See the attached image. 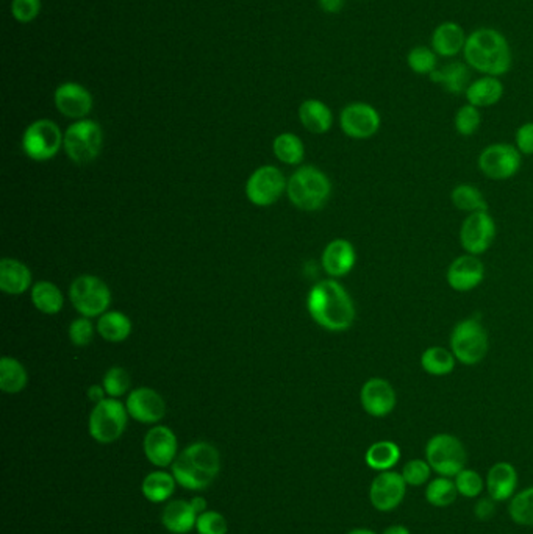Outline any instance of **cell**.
I'll list each match as a JSON object with an SVG mask.
<instances>
[{"instance_id": "1f68e13d", "label": "cell", "mask_w": 533, "mask_h": 534, "mask_svg": "<svg viewBox=\"0 0 533 534\" xmlns=\"http://www.w3.org/2000/svg\"><path fill=\"white\" fill-rule=\"evenodd\" d=\"M455 362H457V358L453 356V352L447 351L440 345L428 347V349L422 352V369L428 375H434V377H444V375L451 374L455 369Z\"/></svg>"}, {"instance_id": "c3c4849f", "label": "cell", "mask_w": 533, "mask_h": 534, "mask_svg": "<svg viewBox=\"0 0 533 534\" xmlns=\"http://www.w3.org/2000/svg\"><path fill=\"white\" fill-rule=\"evenodd\" d=\"M515 146L521 155H533V123H522L516 130Z\"/></svg>"}, {"instance_id": "d6986e66", "label": "cell", "mask_w": 533, "mask_h": 534, "mask_svg": "<svg viewBox=\"0 0 533 534\" xmlns=\"http://www.w3.org/2000/svg\"><path fill=\"white\" fill-rule=\"evenodd\" d=\"M55 105L63 116L83 119L93 110V96L79 83H63L56 88Z\"/></svg>"}, {"instance_id": "d590c367", "label": "cell", "mask_w": 533, "mask_h": 534, "mask_svg": "<svg viewBox=\"0 0 533 534\" xmlns=\"http://www.w3.org/2000/svg\"><path fill=\"white\" fill-rule=\"evenodd\" d=\"M457 497H459V491L453 479L438 475L436 479L428 481L426 487V500L428 504L436 508H446L451 506Z\"/></svg>"}, {"instance_id": "f35d334b", "label": "cell", "mask_w": 533, "mask_h": 534, "mask_svg": "<svg viewBox=\"0 0 533 534\" xmlns=\"http://www.w3.org/2000/svg\"><path fill=\"white\" fill-rule=\"evenodd\" d=\"M510 517L522 527H533V486L516 492L509 504Z\"/></svg>"}, {"instance_id": "6da1fadb", "label": "cell", "mask_w": 533, "mask_h": 534, "mask_svg": "<svg viewBox=\"0 0 533 534\" xmlns=\"http://www.w3.org/2000/svg\"><path fill=\"white\" fill-rule=\"evenodd\" d=\"M463 58L466 64L478 74L499 79L507 74L513 64L509 39L503 31L491 27H482L468 35Z\"/></svg>"}, {"instance_id": "4316f807", "label": "cell", "mask_w": 533, "mask_h": 534, "mask_svg": "<svg viewBox=\"0 0 533 534\" xmlns=\"http://www.w3.org/2000/svg\"><path fill=\"white\" fill-rule=\"evenodd\" d=\"M299 119L305 129L317 135L327 133L334 123V114L329 106L317 98L305 100L304 104L300 105Z\"/></svg>"}, {"instance_id": "30bf717a", "label": "cell", "mask_w": 533, "mask_h": 534, "mask_svg": "<svg viewBox=\"0 0 533 534\" xmlns=\"http://www.w3.org/2000/svg\"><path fill=\"white\" fill-rule=\"evenodd\" d=\"M521 167V152L516 146L497 142L478 155V169L491 180H509Z\"/></svg>"}, {"instance_id": "4fadbf2b", "label": "cell", "mask_w": 533, "mask_h": 534, "mask_svg": "<svg viewBox=\"0 0 533 534\" xmlns=\"http://www.w3.org/2000/svg\"><path fill=\"white\" fill-rule=\"evenodd\" d=\"M342 130L354 140H368L377 133L382 125V117L372 105L355 102L344 106L340 114Z\"/></svg>"}, {"instance_id": "db71d44e", "label": "cell", "mask_w": 533, "mask_h": 534, "mask_svg": "<svg viewBox=\"0 0 533 534\" xmlns=\"http://www.w3.org/2000/svg\"><path fill=\"white\" fill-rule=\"evenodd\" d=\"M382 534H411L410 533V530L407 527H403V525H391L388 529L384 530V533Z\"/></svg>"}, {"instance_id": "f6af8a7d", "label": "cell", "mask_w": 533, "mask_h": 534, "mask_svg": "<svg viewBox=\"0 0 533 534\" xmlns=\"http://www.w3.org/2000/svg\"><path fill=\"white\" fill-rule=\"evenodd\" d=\"M196 530L199 534H227V521L217 511H205L199 514Z\"/></svg>"}, {"instance_id": "e575fe53", "label": "cell", "mask_w": 533, "mask_h": 534, "mask_svg": "<svg viewBox=\"0 0 533 534\" xmlns=\"http://www.w3.org/2000/svg\"><path fill=\"white\" fill-rule=\"evenodd\" d=\"M33 305L44 314H56L62 311L63 294L54 283L38 282L31 289Z\"/></svg>"}, {"instance_id": "7bdbcfd3", "label": "cell", "mask_w": 533, "mask_h": 534, "mask_svg": "<svg viewBox=\"0 0 533 534\" xmlns=\"http://www.w3.org/2000/svg\"><path fill=\"white\" fill-rule=\"evenodd\" d=\"M432 467L428 464L427 460H410L405 466L402 467L403 479L407 486L411 487H419V486L427 485L430 481V475H432Z\"/></svg>"}, {"instance_id": "b9f144b4", "label": "cell", "mask_w": 533, "mask_h": 534, "mask_svg": "<svg viewBox=\"0 0 533 534\" xmlns=\"http://www.w3.org/2000/svg\"><path fill=\"white\" fill-rule=\"evenodd\" d=\"M453 125H455V130L461 136L474 135L480 129V125H482V113H480V108L471 104L460 106L459 111L455 113Z\"/></svg>"}, {"instance_id": "3957f363", "label": "cell", "mask_w": 533, "mask_h": 534, "mask_svg": "<svg viewBox=\"0 0 533 534\" xmlns=\"http://www.w3.org/2000/svg\"><path fill=\"white\" fill-rule=\"evenodd\" d=\"M332 184L326 174L313 166L300 167L288 182V197L292 205L304 211L323 208L329 200Z\"/></svg>"}, {"instance_id": "f5cc1de1", "label": "cell", "mask_w": 533, "mask_h": 534, "mask_svg": "<svg viewBox=\"0 0 533 534\" xmlns=\"http://www.w3.org/2000/svg\"><path fill=\"white\" fill-rule=\"evenodd\" d=\"M192 508L194 511L198 513V514H202L207 511V502H205V498L202 497H194L191 500Z\"/></svg>"}, {"instance_id": "2e32d148", "label": "cell", "mask_w": 533, "mask_h": 534, "mask_svg": "<svg viewBox=\"0 0 533 534\" xmlns=\"http://www.w3.org/2000/svg\"><path fill=\"white\" fill-rule=\"evenodd\" d=\"M485 266L476 255H461L453 259L446 272L449 286L457 292H468L484 282Z\"/></svg>"}, {"instance_id": "7c38bea8", "label": "cell", "mask_w": 533, "mask_h": 534, "mask_svg": "<svg viewBox=\"0 0 533 534\" xmlns=\"http://www.w3.org/2000/svg\"><path fill=\"white\" fill-rule=\"evenodd\" d=\"M288 184L277 167L263 166L257 169L246 184V196L257 207H269L285 192Z\"/></svg>"}, {"instance_id": "cb8c5ba5", "label": "cell", "mask_w": 533, "mask_h": 534, "mask_svg": "<svg viewBox=\"0 0 533 534\" xmlns=\"http://www.w3.org/2000/svg\"><path fill=\"white\" fill-rule=\"evenodd\" d=\"M198 516V513L192 508L191 502L173 500L163 510V527L173 534L190 533L192 529H196Z\"/></svg>"}, {"instance_id": "7a4b0ae2", "label": "cell", "mask_w": 533, "mask_h": 534, "mask_svg": "<svg viewBox=\"0 0 533 534\" xmlns=\"http://www.w3.org/2000/svg\"><path fill=\"white\" fill-rule=\"evenodd\" d=\"M307 307L317 326L329 332H346L354 324V301L335 280L317 283L309 294Z\"/></svg>"}, {"instance_id": "8d00e7d4", "label": "cell", "mask_w": 533, "mask_h": 534, "mask_svg": "<svg viewBox=\"0 0 533 534\" xmlns=\"http://www.w3.org/2000/svg\"><path fill=\"white\" fill-rule=\"evenodd\" d=\"M451 200L455 208L470 213V215L478 213V211H488L486 199L480 190L472 184H459L457 188H453Z\"/></svg>"}, {"instance_id": "7dc6e473", "label": "cell", "mask_w": 533, "mask_h": 534, "mask_svg": "<svg viewBox=\"0 0 533 534\" xmlns=\"http://www.w3.org/2000/svg\"><path fill=\"white\" fill-rule=\"evenodd\" d=\"M41 10V0H13V16L19 22L27 24L37 18Z\"/></svg>"}, {"instance_id": "836d02e7", "label": "cell", "mask_w": 533, "mask_h": 534, "mask_svg": "<svg viewBox=\"0 0 533 534\" xmlns=\"http://www.w3.org/2000/svg\"><path fill=\"white\" fill-rule=\"evenodd\" d=\"M97 332L108 343H123L131 336V322L125 314L112 311L100 316Z\"/></svg>"}, {"instance_id": "4dcf8cb0", "label": "cell", "mask_w": 533, "mask_h": 534, "mask_svg": "<svg viewBox=\"0 0 533 534\" xmlns=\"http://www.w3.org/2000/svg\"><path fill=\"white\" fill-rule=\"evenodd\" d=\"M175 483L177 481H175L173 473L157 470V472L149 473L143 479L141 491H143L144 497L148 498L152 504H163L168 498L173 497L175 491Z\"/></svg>"}, {"instance_id": "ffe728a7", "label": "cell", "mask_w": 533, "mask_h": 534, "mask_svg": "<svg viewBox=\"0 0 533 534\" xmlns=\"http://www.w3.org/2000/svg\"><path fill=\"white\" fill-rule=\"evenodd\" d=\"M518 481L520 477L513 464H510L507 461L493 464L485 479L488 497L493 498L495 502L512 500L518 489Z\"/></svg>"}, {"instance_id": "e0dca14e", "label": "cell", "mask_w": 533, "mask_h": 534, "mask_svg": "<svg viewBox=\"0 0 533 534\" xmlns=\"http://www.w3.org/2000/svg\"><path fill=\"white\" fill-rule=\"evenodd\" d=\"M125 408L129 416L141 424H157L165 418L166 412L162 395L150 387H138L131 393Z\"/></svg>"}, {"instance_id": "74e56055", "label": "cell", "mask_w": 533, "mask_h": 534, "mask_svg": "<svg viewBox=\"0 0 533 534\" xmlns=\"http://www.w3.org/2000/svg\"><path fill=\"white\" fill-rule=\"evenodd\" d=\"M274 154L285 165H299L304 160V144L292 133H282L274 141Z\"/></svg>"}, {"instance_id": "ba28073f", "label": "cell", "mask_w": 533, "mask_h": 534, "mask_svg": "<svg viewBox=\"0 0 533 534\" xmlns=\"http://www.w3.org/2000/svg\"><path fill=\"white\" fill-rule=\"evenodd\" d=\"M69 297L83 318H96L106 313L112 301V294L106 282L94 275L75 278L69 289Z\"/></svg>"}, {"instance_id": "484cf974", "label": "cell", "mask_w": 533, "mask_h": 534, "mask_svg": "<svg viewBox=\"0 0 533 534\" xmlns=\"http://www.w3.org/2000/svg\"><path fill=\"white\" fill-rule=\"evenodd\" d=\"M31 283V272L18 259L0 261V289L10 295L24 294Z\"/></svg>"}, {"instance_id": "f907efd6", "label": "cell", "mask_w": 533, "mask_h": 534, "mask_svg": "<svg viewBox=\"0 0 533 534\" xmlns=\"http://www.w3.org/2000/svg\"><path fill=\"white\" fill-rule=\"evenodd\" d=\"M319 6L323 8V12L336 14V13L342 12L344 0H319Z\"/></svg>"}, {"instance_id": "9c48e42d", "label": "cell", "mask_w": 533, "mask_h": 534, "mask_svg": "<svg viewBox=\"0 0 533 534\" xmlns=\"http://www.w3.org/2000/svg\"><path fill=\"white\" fill-rule=\"evenodd\" d=\"M64 136L62 130L49 119H39L25 130L22 148L25 155L35 161H47L54 158L62 148Z\"/></svg>"}, {"instance_id": "d6a6232c", "label": "cell", "mask_w": 533, "mask_h": 534, "mask_svg": "<svg viewBox=\"0 0 533 534\" xmlns=\"http://www.w3.org/2000/svg\"><path fill=\"white\" fill-rule=\"evenodd\" d=\"M27 370L24 366L10 356L0 360V389L6 394H18L27 386Z\"/></svg>"}, {"instance_id": "bcb514c9", "label": "cell", "mask_w": 533, "mask_h": 534, "mask_svg": "<svg viewBox=\"0 0 533 534\" xmlns=\"http://www.w3.org/2000/svg\"><path fill=\"white\" fill-rule=\"evenodd\" d=\"M93 336V324L88 320V318L75 319L69 326V338H71V343L77 347H87L91 344Z\"/></svg>"}, {"instance_id": "11a10c76", "label": "cell", "mask_w": 533, "mask_h": 534, "mask_svg": "<svg viewBox=\"0 0 533 534\" xmlns=\"http://www.w3.org/2000/svg\"><path fill=\"white\" fill-rule=\"evenodd\" d=\"M348 534H377L376 531H372L369 529H355L352 531H349Z\"/></svg>"}, {"instance_id": "5b68a950", "label": "cell", "mask_w": 533, "mask_h": 534, "mask_svg": "<svg viewBox=\"0 0 533 534\" xmlns=\"http://www.w3.org/2000/svg\"><path fill=\"white\" fill-rule=\"evenodd\" d=\"M426 460L435 473L453 479L465 469L468 453L459 437L449 433H438L428 439Z\"/></svg>"}, {"instance_id": "681fc988", "label": "cell", "mask_w": 533, "mask_h": 534, "mask_svg": "<svg viewBox=\"0 0 533 534\" xmlns=\"http://www.w3.org/2000/svg\"><path fill=\"white\" fill-rule=\"evenodd\" d=\"M495 504L496 502L491 497L480 498L478 504H476V508H474L478 519H480V521H488L490 517H493V514H495Z\"/></svg>"}, {"instance_id": "83f0119b", "label": "cell", "mask_w": 533, "mask_h": 534, "mask_svg": "<svg viewBox=\"0 0 533 534\" xmlns=\"http://www.w3.org/2000/svg\"><path fill=\"white\" fill-rule=\"evenodd\" d=\"M401 456L402 452L396 443L378 441L366 450L365 462L366 466L376 472H386V470H393V467L401 461Z\"/></svg>"}, {"instance_id": "ab89813d", "label": "cell", "mask_w": 533, "mask_h": 534, "mask_svg": "<svg viewBox=\"0 0 533 534\" xmlns=\"http://www.w3.org/2000/svg\"><path fill=\"white\" fill-rule=\"evenodd\" d=\"M438 58L432 47L415 46L407 54V66L416 75H430L438 69Z\"/></svg>"}, {"instance_id": "f546056e", "label": "cell", "mask_w": 533, "mask_h": 534, "mask_svg": "<svg viewBox=\"0 0 533 534\" xmlns=\"http://www.w3.org/2000/svg\"><path fill=\"white\" fill-rule=\"evenodd\" d=\"M182 454L185 456L186 460L191 462L192 466L202 470V472L208 473L211 477L216 479L217 473L221 470V458H219V452L216 447H213L208 443H194L186 447Z\"/></svg>"}, {"instance_id": "8992f818", "label": "cell", "mask_w": 533, "mask_h": 534, "mask_svg": "<svg viewBox=\"0 0 533 534\" xmlns=\"http://www.w3.org/2000/svg\"><path fill=\"white\" fill-rule=\"evenodd\" d=\"M127 408L119 400L106 399L96 403L89 416V435L100 444H112L124 435Z\"/></svg>"}, {"instance_id": "ee69618b", "label": "cell", "mask_w": 533, "mask_h": 534, "mask_svg": "<svg viewBox=\"0 0 533 534\" xmlns=\"http://www.w3.org/2000/svg\"><path fill=\"white\" fill-rule=\"evenodd\" d=\"M131 387V375L123 368H112L104 377V389L112 397L124 395Z\"/></svg>"}, {"instance_id": "5bb4252c", "label": "cell", "mask_w": 533, "mask_h": 534, "mask_svg": "<svg viewBox=\"0 0 533 534\" xmlns=\"http://www.w3.org/2000/svg\"><path fill=\"white\" fill-rule=\"evenodd\" d=\"M407 496V483L394 470L378 472L369 486V502L380 513H391L402 504Z\"/></svg>"}, {"instance_id": "d4e9b609", "label": "cell", "mask_w": 533, "mask_h": 534, "mask_svg": "<svg viewBox=\"0 0 533 534\" xmlns=\"http://www.w3.org/2000/svg\"><path fill=\"white\" fill-rule=\"evenodd\" d=\"M470 66L465 62H451L428 75L430 81L441 85L451 94H465L471 83Z\"/></svg>"}, {"instance_id": "ac0fdd59", "label": "cell", "mask_w": 533, "mask_h": 534, "mask_svg": "<svg viewBox=\"0 0 533 534\" xmlns=\"http://www.w3.org/2000/svg\"><path fill=\"white\" fill-rule=\"evenodd\" d=\"M146 458L157 467L173 466L177 458V437L168 427H154L144 437Z\"/></svg>"}, {"instance_id": "52a82bcc", "label": "cell", "mask_w": 533, "mask_h": 534, "mask_svg": "<svg viewBox=\"0 0 533 534\" xmlns=\"http://www.w3.org/2000/svg\"><path fill=\"white\" fill-rule=\"evenodd\" d=\"M102 141L104 135L99 123L89 119H81L66 130L63 146L71 160L77 165H88L97 158Z\"/></svg>"}, {"instance_id": "7402d4cb", "label": "cell", "mask_w": 533, "mask_h": 534, "mask_svg": "<svg viewBox=\"0 0 533 534\" xmlns=\"http://www.w3.org/2000/svg\"><path fill=\"white\" fill-rule=\"evenodd\" d=\"M357 263V253L348 240H335L326 247L323 267L330 276L348 275Z\"/></svg>"}, {"instance_id": "8fae6325", "label": "cell", "mask_w": 533, "mask_h": 534, "mask_svg": "<svg viewBox=\"0 0 533 534\" xmlns=\"http://www.w3.org/2000/svg\"><path fill=\"white\" fill-rule=\"evenodd\" d=\"M496 238V224L488 211L468 215L460 228V242L470 255H482Z\"/></svg>"}, {"instance_id": "9a60e30c", "label": "cell", "mask_w": 533, "mask_h": 534, "mask_svg": "<svg viewBox=\"0 0 533 534\" xmlns=\"http://www.w3.org/2000/svg\"><path fill=\"white\" fill-rule=\"evenodd\" d=\"M360 402L372 418H386L396 408V391L385 378H369L360 391Z\"/></svg>"}, {"instance_id": "816d5d0a", "label": "cell", "mask_w": 533, "mask_h": 534, "mask_svg": "<svg viewBox=\"0 0 533 534\" xmlns=\"http://www.w3.org/2000/svg\"><path fill=\"white\" fill-rule=\"evenodd\" d=\"M106 389L100 387L99 385H94V386L88 389V397H89V400L94 402V403H99L102 400H106Z\"/></svg>"}, {"instance_id": "f1b7e54d", "label": "cell", "mask_w": 533, "mask_h": 534, "mask_svg": "<svg viewBox=\"0 0 533 534\" xmlns=\"http://www.w3.org/2000/svg\"><path fill=\"white\" fill-rule=\"evenodd\" d=\"M173 475H174L175 481L188 491H204L215 479V477L192 466L191 462L186 460L182 453L173 462Z\"/></svg>"}, {"instance_id": "277c9868", "label": "cell", "mask_w": 533, "mask_h": 534, "mask_svg": "<svg viewBox=\"0 0 533 534\" xmlns=\"http://www.w3.org/2000/svg\"><path fill=\"white\" fill-rule=\"evenodd\" d=\"M488 333L478 318L460 320L451 333V352L457 361L476 366L488 353Z\"/></svg>"}, {"instance_id": "603a6c76", "label": "cell", "mask_w": 533, "mask_h": 534, "mask_svg": "<svg viewBox=\"0 0 533 534\" xmlns=\"http://www.w3.org/2000/svg\"><path fill=\"white\" fill-rule=\"evenodd\" d=\"M503 92H505V88L499 77L482 75L470 83V87L465 92V97L468 104L474 105L478 108H488V106L501 102Z\"/></svg>"}, {"instance_id": "44dd1931", "label": "cell", "mask_w": 533, "mask_h": 534, "mask_svg": "<svg viewBox=\"0 0 533 534\" xmlns=\"http://www.w3.org/2000/svg\"><path fill=\"white\" fill-rule=\"evenodd\" d=\"M466 39L468 35L461 25L453 21H444L436 25L432 31L430 47L441 58H453L459 54H463Z\"/></svg>"}, {"instance_id": "60d3db41", "label": "cell", "mask_w": 533, "mask_h": 534, "mask_svg": "<svg viewBox=\"0 0 533 534\" xmlns=\"http://www.w3.org/2000/svg\"><path fill=\"white\" fill-rule=\"evenodd\" d=\"M453 481H455V486H457L459 496L465 498H478L484 492L485 487H486L482 475L478 470L468 469V467H465L463 470H460L453 477Z\"/></svg>"}]
</instances>
